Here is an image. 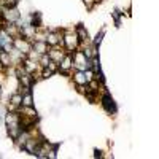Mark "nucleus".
Instances as JSON below:
<instances>
[{"label": "nucleus", "instance_id": "nucleus-1", "mask_svg": "<svg viewBox=\"0 0 159 159\" xmlns=\"http://www.w3.org/2000/svg\"><path fill=\"white\" fill-rule=\"evenodd\" d=\"M11 43H13L11 37H10L5 30H0V46L5 48L7 52H10V49H11Z\"/></svg>", "mask_w": 159, "mask_h": 159}, {"label": "nucleus", "instance_id": "nucleus-2", "mask_svg": "<svg viewBox=\"0 0 159 159\" xmlns=\"http://www.w3.org/2000/svg\"><path fill=\"white\" fill-rule=\"evenodd\" d=\"M3 18L7 21H10V22H15V21L19 19V11L15 7H13V8H5L3 10Z\"/></svg>", "mask_w": 159, "mask_h": 159}, {"label": "nucleus", "instance_id": "nucleus-3", "mask_svg": "<svg viewBox=\"0 0 159 159\" xmlns=\"http://www.w3.org/2000/svg\"><path fill=\"white\" fill-rule=\"evenodd\" d=\"M102 103H103V108L107 110L108 113H115V111H116V105H115L113 99L110 97V94H105V96H103Z\"/></svg>", "mask_w": 159, "mask_h": 159}, {"label": "nucleus", "instance_id": "nucleus-4", "mask_svg": "<svg viewBox=\"0 0 159 159\" xmlns=\"http://www.w3.org/2000/svg\"><path fill=\"white\" fill-rule=\"evenodd\" d=\"M78 35L76 34H69V35H65V38H64V43H65V46H67L69 49H75L76 48V45H78Z\"/></svg>", "mask_w": 159, "mask_h": 159}, {"label": "nucleus", "instance_id": "nucleus-5", "mask_svg": "<svg viewBox=\"0 0 159 159\" xmlns=\"http://www.w3.org/2000/svg\"><path fill=\"white\" fill-rule=\"evenodd\" d=\"M45 42H46V45H57L59 42L62 43V40H61V35L57 32H49L45 38Z\"/></svg>", "mask_w": 159, "mask_h": 159}, {"label": "nucleus", "instance_id": "nucleus-6", "mask_svg": "<svg viewBox=\"0 0 159 159\" xmlns=\"http://www.w3.org/2000/svg\"><path fill=\"white\" fill-rule=\"evenodd\" d=\"M15 48L18 51H22V52H29L30 51V45L25 42V40H21V38H16L15 40Z\"/></svg>", "mask_w": 159, "mask_h": 159}, {"label": "nucleus", "instance_id": "nucleus-7", "mask_svg": "<svg viewBox=\"0 0 159 159\" xmlns=\"http://www.w3.org/2000/svg\"><path fill=\"white\" fill-rule=\"evenodd\" d=\"M34 51H37L38 54H46V42H37L34 43Z\"/></svg>", "mask_w": 159, "mask_h": 159}, {"label": "nucleus", "instance_id": "nucleus-8", "mask_svg": "<svg viewBox=\"0 0 159 159\" xmlns=\"http://www.w3.org/2000/svg\"><path fill=\"white\" fill-rule=\"evenodd\" d=\"M59 65H61V70H62V72H67V70L70 69V65H72V57H70V56L62 57V61L59 62Z\"/></svg>", "mask_w": 159, "mask_h": 159}, {"label": "nucleus", "instance_id": "nucleus-9", "mask_svg": "<svg viewBox=\"0 0 159 159\" xmlns=\"http://www.w3.org/2000/svg\"><path fill=\"white\" fill-rule=\"evenodd\" d=\"M62 57H64V52H62V51H57V49H52V51L49 52V59H52V61H56V62H61V61H62Z\"/></svg>", "mask_w": 159, "mask_h": 159}, {"label": "nucleus", "instance_id": "nucleus-10", "mask_svg": "<svg viewBox=\"0 0 159 159\" xmlns=\"http://www.w3.org/2000/svg\"><path fill=\"white\" fill-rule=\"evenodd\" d=\"M75 81H76L78 84H88V81H86V75H84L83 72H78V73L75 75Z\"/></svg>", "mask_w": 159, "mask_h": 159}, {"label": "nucleus", "instance_id": "nucleus-11", "mask_svg": "<svg viewBox=\"0 0 159 159\" xmlns=\"http://www.w3.org/2000/svg\"><path fill=\"white\" fill-rule=\"evenodd\" d=\"M24 107H32V96L30 92H27V94H22V102H21Z\"/></svg>", "mask_w": 159, "mask_h": 159}, {"label": "nucleus", "instance_id": "nucleus-12", "mask_svg": "<svg viewBox=\"0 0 159 159\" xmlns=\"http://www.w3.org/2000/svg\"><path fill=\"white\" fill-rule=\"evenodd\" d=\"M76 35H78V38H80V40H86V38H88V32L83 29V25H80V27H78Z\"/></svg>", "mask_w": 159, "mask_h": 159}, {"label": "nucleus", "instance_id": "nucleus-13", "mask_svg": "<svg viewBox=\"0 0 159 159\" xmlns=\"http://www.w3.org/2000/svg\"><path fill=\"white\" fill-rule=\"evenodd\" d=\"M21 102H22V96L21 94H16V96L11 97V103L13 105H21Z\"/></svg>", "mask_w": 159, "mask_h": 159}, {"label": "nucleus", "instance_id": "nucleus-14", "mask_svg": "<svg viewBox=\"0 0 159 159\" xmlns=\"http://www.w3.org/2000/svg\"><path fill=\"white\" fill-rule=\"evenodd\" d=\"M51 62V59L49 57H46L45 54H42V65H43V67H48V64Z\"/></svg>", "mask_w": 159, "mask_h": 159}, {"label": "nucleus", "instance_id": "nucleus-15", "mask_svg": "<svg viewBox=\"0 0 159 159\" xmlns=\"http://www.w3.org/2000/svg\"><path fill=\"white\" fill-rule=\"evenodd\" d=\"M102 37H103V32H100V34H99V35H97V38H96V42H94V43H96V45H99V43H100V42H102Z\"/></svg>", "mask_w": 159, "mask_h": 159}, {"label": "nucleus", "instance_id": "nucleus-16", "mask_svg": "<svg viewBox=\"0 0 159 159\" xmlns=\"http://www.w3.org/2000/svg\"><path fill=\"white\" fill-rule=\"evenodd\" d=\"M84 3H86V7H88V8H91V7H92V3H94V0H84Z\"/></svg>", "mask_w": 159, "mask_h": 159}, {"label": "nucleus", "instance_id": "nucleus-17", "mask_svg": "<svg viewBox=\"0 0 159 159\" xmlns=\"http://www.w3.org/2000/svg\"><path fill=\"white\" fill-rule=\"evenodd\" d=\"M51 73H52L51 70H45V72H43V78H48V76H51Z\"/></svg>", "mask_w": 159, "mask_h": 159}, {"label": "nucleus", "instance_id": "nucleus-18", "mask_svg": "<svg viewBox=\"0 0 159 159\" xmlns=\"http://www.w3.org/2000/svg\"><path fill=\"white\" fill-rule=\"evenodd\" d=\"M0 52H2V46H0Z\"/></svg>", "mask_w": 159, "mask_h": 159}, {"label": "nucleus", "instance_id": "nucleus-19", "mask_svg": "<svg viewBox=\"0 0 159 159\" xmlns=\"http://www.w3.org/2000/svg\"><path fill=\"white\" fill-rule=\"evenodd\" d=\"M0 94H2V89H0Z\"/></svg>", "mask_w": 159, "mask_h": 159}]
</instances>
